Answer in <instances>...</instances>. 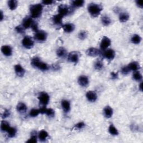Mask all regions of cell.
Listing matches in <instances>:
<instances>
[{
    "instance_id": "cell-1",
    "label": "cell",
    "mask_w": 143,
    "mask_h": 143,
    "mask_svg": "<svg viewBox=\"0 0 143 143\" xmlns=\"http://www.w3.org/2000/svg\"><path fill=\"white\" fill-rule=\"evenodd\" d=\"M103 10V7L101 5L97 3H91L88 6V11L92 17H97L101 14Z\"/></svg>"
},
{
    "instance_id": "cell-2",
    "label": "cell",
    "mask_w": 143,
    "mask_h": 143,
    "mask_svg": "<svg viewBox=\"0 0 143 143\" xmlns=\"http://www.w3.org/2000/svg\"><path fill=\"white\" fill-rule=\"evenodd\" d=\"M31 64L33 67L36 68L42 71H48L49 68L48 65L46 63L42 62L38 57L33 58L32 59V61H31Z\"/></svg>"
},
{
    "instance_id": "cell-3",
    "label": "cell",
    "mask_w": 143,
    "mask_h": 143,
    "mask_svg": "<svg viewBox=\"0 0 143 143\" xmlns=\"http://www.w3.org/2000/svg\"><path fill=\"white\" fill-rule=\"evenodd\" d=\"M42 11V6L40 3L33 5L30 7L31 17L38 18L41 16Z\"/></svg>"
},
{
    "instance_id": "cell-4",
    "label": "cell",
    "mask_w": 143,
    "mask_h": 143,
    "mask_svg": "<svg viewBox=\"0 0 143 143\" xmlns=\"http://www.w3.org/2000/svg\"><path fill=\"white\" fill-rule=\"evenodd\" d=\"M22 45L26 49H32L34 45V42L33 39L29 36H26L24 38L22 41Z\"/></svg>"
},
{
    "instance_id": "cell-5",
    "label": "cell",
    "mask_w": 143,
    "mask_h": 143,
    "mask_svg": "<svg viewBox=\"0 0 143 143\" xmlns=\"http://www.w3.org/2000/svg\"><path fill=\"white\" fill-rule=\"evenodd\" d=\"M38 99L39 100L40 103H41L44 106H45L49 103L50 97L47 93L42 92H41L39 95Z\"/></svg>"
},
{
    "instance_id": "cell-6",
    "label": "cell",
    "mask_w": 143,
    "mask_h": 143,
    "mask_svg": "<svg viewBox=\"0 0 143 143\" xmlns=\"http://www.w3.org/2000/svg\"><path fill=\"white\" fill-rule=\"evenodd\" d=\"M71 8L67 5L61 4L58 7V13L59 14L63 17L66 16L68 14L71 13Z\"/></svg>"
},
{
    "instance_id": "cell-7",
    "label": "cell",
    "mask_w": 143,
    "mask_h": 143,
    "mask_svg": "<svg viewBox=\"0 0 143 143\" xmlns=\"http://www.w3.org/2000/svg\"><path fill=\"white\" fill-rule=\"evenodd\" d=\"M47 33H46L44 31H38L35 34L34 38L36 40L38 41H44L46 40V38H47Z\"/></svg>"
},
{
    "instance_id": "cell-8",
    "label": "cell",
    "mask_w": 143,
    "mask_h": 143,
    "mask_svg": "<svg viewBox=\"0 0 143 143\" xmlns=\"http://www.w3.org/2000/svg\"><path fill=\"white\" fill-rule=\"evenodd\" d=\"M80 54L77 52H72L69 54L68 57V60L69 61L72 63H78L79 59Z\"/></svg>"
},
{
    "instance_id": "cell-9",
    "label": "cell",
    "mask_w": 143,
    "mask_h": 143,
    "mask_svg": "<svg viewBox=\"0 0 143 143\" xmlns=\"http://www.w3.org/2000/svg\"><path fill=\"white\" fill-rule=\"evenodd\" d=\"M111 43V40L109 38L106 36H104L101 41V43H100V48L103 51H105L109 46H110Z\"/></svg>"
},
{
    "instance_id": "cell-10",
    "label": "cell",
    "mask_w": 143,
    "mask_h": 143,
    "mask_svg": "<svg viewBox=\"0 0 143 143\" xmlns=\"http://www.w3.org/2000/svg\"><path fill=\"white\" fill-rule=\"evenodd\" d=\"M103 56L106 59L109 60H112L115 57V52L113 49H108L103 54Z\"/></svg>"
},
{
    "instance_id": "cell-11",
    "label": "cell",
    "mask_w": 143,
    "mask_h": 143,
    "mask_svg": "<svg viewBox=\"0 0 143 143\" xmlns=\"http://www.w3.org/2000/svg\"><path fill=\"white\" fill-rule=\"evenodd\" d=\"M87 55L90 56V57H95L99 55L100 54H101V52L99 51V50L97 48H90L87 49V51L86 52Z\"/></svg>"
},
{
    "instance_id": "cell-12",
    "label": "cell",
    "mask_w": 143,
    "mask_h": 143,
    "mask_svg": "<svg viewBox=\"0 0 143 143\" xmlns=\"http://www.w3.org/2000/svg\"><path fill=\"white\" fill-rule=\"evenodd\" d=\"M86 97L89 101H90L91 102H94L97 100V95L95 92L90 91L87 92Z\"/></svg>"
},
{
    "instance_id": "cell-13",
    "label": "cell",
    "mask_w": 143,
    "mask_h": 143,
    "mask_svg": "<svg viewBox=\"0 0 143 143\" xmlns=\"http://www.w3.org/2000/svg\"><path fill=\"white\" fill-rule=\"evenodd\" d=\"M14 69L15 73H16V74L17 76L22 77L24 76L25 73V71L21 65L17 64L16 65H15Z\"/></svg>"
},
{
    "instance_id": "cell-14",
    "label": "cell",
    "mask_w": 143,
    "mask_h": 143,
    "mask_svg": "<svg viewBox=\"0 0 143 143\" xmlns=\"http://www.w3.org/2000/svg\"><path fill=\"white\" fill-rule=\"evenodd\" d=\"M1 52L6 57H9L12 55L13 49L9 45H3L1 47Z\"/></svg>"
},
{
    "instance_id": "cell-15",
    "label": "cell",
    "mask_w": 143,
    "mask_h": 143,
    "mask_svg": "<svg viewBox=\"0 0 143 143\" xmlns=\"http://www.w3.org/2000/svg\"><path fill=\"white\" fill-rule=\"evenodd\" d=\"M78 82L82 87H87L89 84V80L87 76H80L78 78Z\"/></svg>"
},
{
    "instance_id": "cell-16",
    "label": "cell",
    "mask_w": 143,
    "mask_h": 143,
    "mask_svg": "<svg viewBox=\"0 0 143 143\" xmlns=\"http://www.w3.org/2000/svg\"><path fill=\"white\" fill-rule=\"evenodd\" d=\"M33 22H34V21L32 20V17H26L24 19V20H23L22 25L25 29H29L32 27V25Z\"/></svg>"
},
{
    "instance_id": "cell-17",
    "label": "cell",
    "mask_w": 143,
    "mask_h": 143,
    "mask_svg": "<svg viewBox=\"0 0 143 143\" xmlns=\"http://www.w3.org/2000/svg\"><path fill=\"white\" fill-rule=\"evenodd\" d=\"M63 29L65 33H70L74 31L75 26L73 24L68 23V24H65L63 26Z\"/></svg>"
},
{
    "instance_id": "cell-18",
    "label": "cell",
    "mask_w": 143,
    "mask_h": 143,
    "mask_svg": "<svg viewBox=\"0 0 143 143\" xmlns=\"http://www.w3.org/2000/svg\"><path fill=\"white\" fill-rule=\"evenodd\" d=\"M103 114L106 118H110L113 115V110L110 106H107L104 109Z\"/></svg>"
},
{
    "instance_id": "cell-19",
    "label": "cell",
    "mask_w": 143,
    "mask_h": 143,
    "mask_svg": "<svg viewBox=\"0 0 143 143\" xmlns=\"http://www.w3.org/2000/svg\"><path fill=\"white\" fill-rule=\"evenodd\" d=\"M16 109L19 113L24 114L27 111V106L24 103L19 102L16 106Z\"/></svg>"
},
{
    "instance_id": "cell-20",
    "label": "cell",
    "mask_w": 143,
    "mask_h": 143,
    "mask_svg": "<svg viewBox=\"0 0 143 143\" xmlns=\"http://www.w3.org/2000/svg\"><path fill=\"white\" fill-rule=\"evenodd\" d=\"M61 107L65 113H68L71 110V104L67 100H63L61 101Z\"/></svg>"
},
{
    "instance_id": "cell-21",
    "label": "cell",
    "mask_w": 143,
    "mask_h": 143,
    "mask_svg": "<svg viewBox=\"0 0 143 143\" xmlns=\"http://www.w3.org/2000/svg\"><path fill=\"white\" fill-rule=\"evenodd\" d=\"M127 66L129 68L130 71H133L135 72L138 71V70L140 68V64H139V63L136 62V61H133V62L130 63Z\"/></svg>"
},
{
    "instance_id": "cell-22",
    "label": "cell",
    "mask_w": 143,
    "mask_h": 143,
    "mask_svg": "<svg viewBox=\"0 0 143 143\" xmlns=\"http://www.w3.org/2000/svg\"><path fill=\"white\" fill-rule=\"evenodd\" d=\"M63 17L62 16H61L59 14H58L55 15V16H54L53 17V21L54 22V24L57 25H59L61 24Z\"/></svg>"
},
{
    "instance_id": "cell-23",
    "label": "cell",
    "mask_w": 143,
    "mask_h": 143,
    "mask_svg": "<svg viewBox=\"0 0 143 143\" xmlns=\"http://www.w3.org/2000/svg\"><path fill=\"white\" fill-rule=\"evenodd\" d=\"M38 137L40 141H44L46 140V138L48 137V133L46 132L45 130H42L40 131V133L38 135Z\"/></svg>"
},
{
    "instance_id": "cell-24",
    "label": "cell",
    "mask_w": 143,
    "mask_h": 143,
    "mask_svg": "<svg viewBox=\"0 0 143 143\" xmlns=\"http://www.w3.org/2000/svg\"><path fill=\"white\" fill-rule=\"evenodd\" d=\"M129 15L126 13H122L120 14L119 20L121 22H126L129 19Z\"/></svg>"
},
{
    "instance_id": "cell-25",
    "label": "cell",
    "mask_w": 143,
    "mask_h": 143,
    "mask_svg": "<svg viewBox=\"0 0 143 143\" xmlns=\"http://www.w3.org/2000/svg\"><path fill=\"white\" fill-rule=\"evenodd\" d=\"M57 54L60 58H64L67 55V51L63 47L59 48L57 51Z\"/></svg>"
},
{
    "instance_id": "cell-26",
    "label": "cell",
    "mask_w": 143,
    "mask_h": 143,
    "mask_svg": "<svg viewBox=\"0 0 143 143\" xmlns=\"http://www.w3.org/2000/svg\"><path fill=\"white\" fill-rule=\"evenodd\" d=\"M101 22L104 26H107L111 24V20L109 16H106V15H104L101 18Z\"/></svg>"
},
{
    "instance_id": "cell-27",
    "label": "cell",
    "mask_w": 143,
    "mask_h": 143,
    "mask_svg": "<svg viewBox=\"0 0 143 143\" xmlns=\"http://www.w3.org/2000/svg\"><path fill=\"white\" fill-rule=\"evenodd\" d=\"M131 41L133 44H139L141 41V38L139 35L135 34L132 36V38H131Z\"/></svg>"
},
{
    "instance_id": "cell-28",
    "label": "cell",
    "mask_w": 143,
    "mask_h": 143,
    "mask_svg": "<svg viewBox=\"0 0 143 143\" xmlns=\"http://www.w3.org/2000/svg\"><path fill=\"white\" fill-rule=\"evenodd\" d=\"M10 126L9 123L6 121H2L1 123V129L2 131H6L7 132L10 129Z\"/></svg>"
},
{
    "instance_id": "cell-29",
    "label": "cell",
    "mask_w": 143,
    "mask_h": 143,
    "mask_svg": "<svg viewBox=\"0 0 143 143\" xmlns=\"http://www.w3.org/2000/svg\"><path fill=\"white\" fill-rule=\"evenodd\" d=\"M7 134H8V136L9 138H14L16 134L17 130L15 127H10V129L7 131Z\"/></svg>"
},
{
    "instance_id": "cell-30",
    "label": "cell",
    "mask_w": 143,
    "mask_h": 143,
    "mask_svg": "<svg viewBox=\"0 0 143 143\" xmlns=\"http://www.w3.org/2000/svg\"><path fill=\"white\" fill-rule=\"evenodd\" d=\"M8 6L11 10H14L17 6V1L16 0H10L8 2Z\"/></svg>"
},
{
    "instance_id": "cell-31",
    "label": "cell",
    "mask_w": 143,
    "mask_h": 143,
    "mask_svg": "<svg viewBox=\"0 0 143 143\" xmlns=\"http://www.w3.org/2000/svg\"><path fill=\"white\" fill-rule=\"evenodd\" d=\"M109 131L110 134L113 135H119V131L116 128L114 125L111 124L109 126Z\"/></svg>"
},
{
    "instance_id": "cell-32",
    "label": "cell",
    "mask_w": 143,
    "mask_h": 143,
    "mask_svg": "<svg viewBox=\"0 0 143 143\" xmlns=\"http://www.w3.org/2000/svg\"><path fill=\"white\" fill-rule=\"evenodd\" d=\"M37 142V136H36V132L33 131L32 133V136L29 140L26 141V142L29 143H36Z\"/></svg>"
},
{
    "instance_id": "cell-33",
    "label": "cell",
    "mask_w": 143,
    "mask_h": 143,
    "mask_svg": "<svg viewBox=\"0 0 143 143\" xmlns=\"http://www.w3.org/2000/svg\"><path fill=\"white\" fill-rule=\"evenodd\" d=\"M84 3V1L83 0H77V1H72V6L75 7H82Z\"/></svg>"
},
{
    "instance_id": "cell-34",
    "label": "cell",
    "mask_w": 143,
    "mask_h": 143,
    "mask_svg": "<svg viewBox=\"0 0 143 143\" xmlns=\"http://www.w3.org/2000/svg\"><path fill=\"white\" fill-rule=\"evenodd\" d=\"M133 79L136 81H141L142 78L141 74L139 71H135L133 74Z\"/></svg>"
},
{
    "instance_id": "cell-35",
    "label": "cell",
    "mask_w": 143,
    "mask_h": 143,
    "mask_svg": "<svg viewBox=\"0 0 143 143\" xmlns=\"http://www.w3.org/2000/svg\"><path fill=\"white\" fill-rule=\"evenodd\" d=\"M39 114H40L39 110L33 109L30 111L29 115H30V116H31V117H35L38 116L39 115Z\"/></svg>"
},
{
    "instance_id": "cell-36",
    "label": "cell",
    "mask_w": 143,
    "mask_h": 143,
    "mask_svg": "<svg viewBox=\"0 0 143 143\" xmlns=\"http://www.w3.org/2000/svg\"><path fill=\"white\" fill-rule=\"evenodd\" d=\"M45 114H46L48 116L50 117H53L55 115V111L52 109H46Z\"/></svg>"
},
{
    "instance_id": "cell-37",
    "label": "cell",
    "mask_w": 143,
    "mask_h": 143,
    "mask_svg": "<svg viewBox=\"0 0 143 143\" xmlns=\"http://www.w3.org/2000/svg\"><path fill=\"white\" fill-rule=\"evenodd\" d=\"M87 33L84 30L80 31V32L78 34V38L80 40H84L85 39L87 38Z\"/></svg>"
},
{
    "instance_id": "cell-38",
    "label": "cell",
    "mask_w": 143,
    "mask_h": 143,
    "mask_svg": "<svg viewBox=\"0 0 143 143\" xmlns=\"http://www.w3.org/2000/svg\"><path fill=\"white\" fill-rule=\"evenodd\" d=\"M103 67V64L101 60H97L95 64V68L97 70H101Z\"/></svg>"
},
{
    "instance_id": "cell-39",
    "label": "cell",
    "mask_w": 143,
    "mask_h": 143,
    "mask_svg": "<svg viewBox=\"0 0 143 143\" xmlns=\"http://www.w3.org/2000/svg\"><path fill=\"white\" fill-rule=\"evenodd\" d=\"M25 29L22 26V25H18L15 28V30H16V32L17 33L21 34L25 33Z\"/></svg>"
},
{
    "instance_id": "cell-40",
    "label": "cell",
    "mask_w": 143,
    "mask_h": 143,
    "mask_svg": "<svg viewBox=\"0 0 143 143\" xmlns=\"http://www.w3.org/2000/svg\"><path fill=\"white\" fill-rule=\"evenodd\" d=\"M130 70L128 66H124L121 69V73L123 75H127L130 73Z\"/></svg>"
},
{
    "instance_id": "cell-41",
    "label": "cell",
    "mask_w": 143,
    "mask_h": 143,
    "mask_svg": "<svg viewBox=\"0 0 143 143\" xmlns=\"http://www.w3.org/2000/svg\"><path fill=\"white\" fill-rule=\"evenodd\" d=\"M85 125H86V124H85L83 122L81 121V122H78V123H77V124L74 126V128L78 129V130H80V129H83V127L85 126Z\"/></svg>"
},
{
    "instance_id": "cell-42",
    "label": "cell",
    "mask_w": 143,
    "mask_h": 143,
    "mask_svg": "<svg viewBox=\"0 0 143 143\" xmlns=\"http://www.w3.org/2000/svg\"><path fill=\"white\" fill-rule=\"evenodd\" d=\"M10 111L8 110H5V111H3V113L2 114V117L3 119H5L9 117L10 116Z\"/></svg>"
},
{
    "instance_id": "cell-43",
    "label": "cell",
    "mask_w": 143,
    "mask_h": 143,
    "mask_svg": "<svg viewBox=\"0 0 143 143\" xmlns=\"http://www.w3.org/2000/svg\"><path fill=\"white\" fill-rule=\"evenodd\" d=\"M31 28L32 29V30L34 31V32H38V25L36 22H34L33 23V24L32 25V27H31Z\"/></svg>"
},
{
    "instance_id": "cell-44",
    "label": "cell",
    "mask_w": 143,
    "mask_h": 143,
    "mask_svg": "<svg viewBox=\"0 0 143 143\" xmlns=\"http://www.w3.org/2000/svg\"><path fill=\"white\" fill-rule=\"evenodd\" d=\"M53 3H54V1H52V0H46V1H42V4L45 5H52Z\"/></svg>"
},
{
    "instance_id": "cell-45",
    "label": "cell",
    "mask_w": 143,
    "mask_h": 143,
    "mask_svg": "<svg viewBox=\"0 0 143 143\" xmlns=\"http://www.w3.org/2000/svg\"><path fill=\"white\" fill-rule=\"evenodd\" d=\"M111 78L114 79H117L118 78V73H116L114 72H112L111 73Z\"/></svg>"
},
{
    "instance_id": "cell-46",
    "label": "cell",
    "mask_w": 143,
    "mask_h": 143,
    "mask_svg": "<svg viewBox=\"0 0 143 143\" xmlns=\"http://www.w3.org/2000/svg\"><path fill=\"white\" fill-rule=\"evenodd\" d=\"M136 3L137 6H138L139 7H140V8H141V9L142 8V6H143V1H142V0H140V1H139V0H138V1H136Z\"/></svg>"
},
{
    "instance_id": "cell-47",
    "label": "cell",
    "mask_w": 143,
    "mask_h": 143,
    "mask_svg": "<svg viewBox=\"0 0 143 143\" xmlns=\"http://www.w3.org/2000/svg\"><path fill=\"white\" fill-rule=\"evenodd\" d=\"M59 68H60L58 64H54L52 66V69H53V70H54V71L58 70Z\"/></svg>"
},
{
    "instance_id": "cell-48",
    "label": "cell",
    "mask_w": 143,
    "mask_h": 143,
    "mask_svg": "<svg viewBox=\"0 0 143 143\" xmlns=\"http://www.w3.org/2000/svg\"><path fill=\"white\" fill-rule=\"evenodd\" d=\"M142 83L141 82L140 84H139V90H140L141 91H142Z\"/></svg>"
},
{
    "instance_id": "cell-49",
    "label": "cell",
    "mask_w": 143,
    "mask_h": 143,
    "mask_svg": "<svg viewBox=\"0 0 143 143\" xmlns=\"http://www.w3.org/2000/svg\"><path fill=\"white\" fill-rule=\"evenodd\" d=\"M3 18V14L2 11H1V21H2Z\"/></svg>"
}]
</instances>
